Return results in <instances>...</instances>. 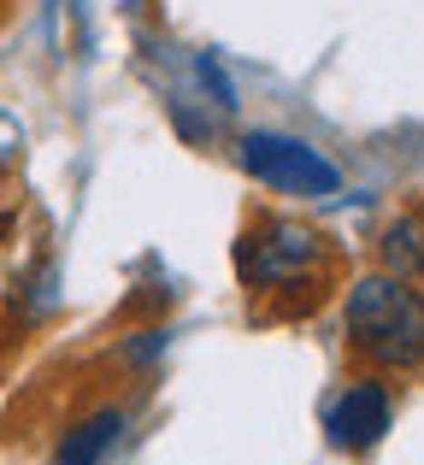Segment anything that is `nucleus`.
Wrapping results in <instances>:
<instances>
[{
  "label": "nucleus",
  "instance_id": "obj_4",
  "mask_svg": "<svg viewBox=\"0 0 424 465\" xmlns=\"http://www.w3.org/2000/svg\"><path fill=\"white\" fill-rule=\"evenodd\" d=\"M389 424H395V401H389V389L371 383V377L348 383L342 395L330 401V412H324L330 448H342V454H366V448H378L383 436H389Z\"/></svg>",
  "mask_w": 424,
  "mask_h": 465
},
{
  "label": "nucleus",
  "instance_id": "obj_1",
  "mask_svg": "<svg viewBox=\"0 0 424 465\" xmlns=\"http://www.w3.org/2000/svg\"><path fill=\"white\" fill-rule=\"evenodd\" d=\"M342 330L354 341V353H366L383 371L424 365V295L407 289V277H360L348 289Z\"/></svg>",
  "mask_w": 424,
  "mask_h": 465
},
{
  "label": "nucleus",
  "instance_id": "obj_3",
  "mask_svg": "<svg viewBox=\"0 0 424 465\" xmlns=\"http://www.w3.org/2000/svg\"><path fill=\"white\" fill-rule=\"evenodd\" d=\"M236 272L248 289H289L301 277H319L324 236L312 224H295V218H271L236 242Z\"/></svg>",
  "mask_w": 424,
  "mask_h": 465
},
{
  "label": "nucleus",
  "instance_id": "obj_5",
  "mask_svg": "<svg viewBox=\"0 0 424 465\" xmlns=\"http://www.w3.org/2000/svg\"><path fill=\"white\" fill-rule=\"evenodd\" d=\"M118 430H124V407H101V412H89L77 430H65V442H59L54 465H101V460L118 448Z\"/></svg>",
  "mask_w": 424,
  "mask_h": 465
},
{
  "label": "nucleus",
  "instance_id": "obj_2",
  "mask_svg": "<svg viewBox=\"0 0 424 465\" xmlns=\"http://www.w3.org/2000/svg\"><path fill=\"white\" fill-rule=\"evenodd\" d=\"M236 159H242V171H248L253 183L301 194V201H324V194L342 189V165H336L330 153H319L312 142L283 136V130H248Z\"/></svg>",
  "mask_w": 424,
  "mask_h": 465
},
{
  "label": "nucleus",
  "instance_id": "obj_8",
  "mask_svg": "<svg viewBox=\"0 0 424 465\" xmlns=\"http://www.w3.org/2000/svg\"><path fill=\"white\" fill-rule=\"evenodd\" d=\"M18 153H24V130H18L12 113H0V165H12Z\"/></svg>",
  "mask_w": 424,
  "mask_h": 465
},
{
  "label": "nucleus",
  "instance_id": "obj_6",
  "mask_svg": "<svg viewBox=\"0 0 424 465\" xmlns=\"http://www.w3.org/2000/svg\"><path fill=\"white\" fill-rule=\"evenodd\" d=\"M383 265L389 277H424V218H395L383 230Z\"/></svg>",
  "mask_w": 424,
  "mask_h": 465
},
{
  "label": "nucleus",
  "instance_id": "obj_7",
  "mask_svg": "<svg viewBox=\"0 0 424 465\" xmlns=\"http://www.w3.org/2000/svg\"><path fill=\"white\" fill-rule=\"evenodd\" d=\"M195 83H201V89H212V106H218V113H236V89H230L224 65H218L212 54H195Z\"/></svg>",
  "mask_w": 424,
  "mask_h": 465
}]
</instances>
